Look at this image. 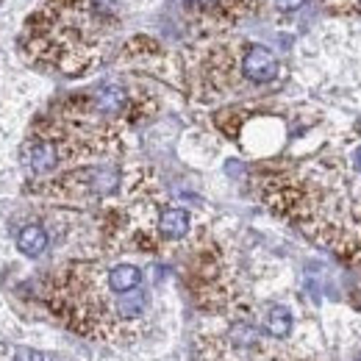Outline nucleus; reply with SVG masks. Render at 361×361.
I'll return each instance as SVG.
<instances>
[{"instance_id": "12", "label": "nucleus", "mask_w": 361, "mask_h": 361, "mask_svg": "<svg viewBox=\"0 0 361 361\" xmlns=\"http://www.w3.org/2000/svg\"><path fill=\"white\" fill-rule=\"evenodd\" d=\"M275 6H278V8H283V11H295V8H300V6H303V0H275Z\"/></svg>"}, {"instance_id": "6", "label": "nucleus", "mask_w": 361, "mask_h": 361, "mask_svg": "<svg viewBox=\"0 0 361 361\" xmlns=\"http://www.w3.org/2000/svg\"><path fill=\"white\" fill-rule=\"evenodd\" d=\"M159 231L164 239H183L189 233V214L183 209H164L159 217Z\"/></svg>"}, {"instance_id": "7", "label": "nucleus", "mask_w": 361, "mask_h": 361, "mask_svg": "<svg viewBox=\"0 0 361 361\" xmlns=\"http://www.w3.org/2000/svg\"><path fill=\"white\" fill-rule=\"evenodd\" d=\"M145 303H147V298H145L142 289L126 292V295H120V300H117V314L126 317V319H134V317H139L145 312Z\"/></svg>"}, {"instance_id": "4", "label": "nucleus", "mask_w": 361, "mask_h": 361, "mask_svg": "<svg viewBox=\"0 0 361 361\" xmlns=\"http://www.w3.org/2000/svg\"><path fill=\"white\" fill-rule=\"evenodd\" d=\"M106 283H109V289H111L114 295H126V292L139 289L142 272H139V267H134V264H117V267L109 270Z\"/></svg>"}, {"instance_id": "11", "label": "nucleus", "mask_w": 361, "mask_h": 361, "mask_svg": "<svg viewBox=\"0 0 361 361\" xmlns=\"http://www.w3.org/2000/svg\"><path fill=\"white\" fill-rule=\"evenodd\" d=\"M14 361H47V359L39 353V350H34V348H17Z\"/></svg>"}, {"instance_id": "5", "label": "nucleus", "mask_w": 361, "mask_h": 361, "mask_svg": "<svg viewBox=\"0 0 361 361\" xmlns=\"http://www.w3.org/2000/svg\"><path fill=\"white\" fill-rule=\"evenodd\" d=\"M17 247L23 256H42L47 250V231L42 226H25L20 233H17Z\"/></svg>"}, {"instance_id": "8", "label": "nucleus", "mask_w": 361, "mask_h": 361, "mask_svg": "<svg viewBox=\"0 0 361 361\" xmlns=\"http://www.w3.org/2000/svg\"><path fill=\"white\" fill-rule=\"evenodd\" d=\"M267 331L272 336H286L292 331V312L286 306H272L267 314Z\"/></svg>"}, {"instance_id": "2", "label": "nucleus", "mask_w": 361, "mask_h": 361, "mask_svg": "<svg viewBox=\"0 0 361 361\" xmlns=\"http://www.w3.org/2000/svg\"><path fill=\"white\" fill-rule=\"evenodd\" d=\"M23 161L31 173H50L59 164V150L53 142H31L23 153Z\"/></svg>"}, {"instance_id": "9", "label": "nucleus", "mask_w": 361, "mask_h": 361, "mask_svg": "<svg viewBox=\"0 0 361 361\" xmlns=\"http://www.w3.org/2000/svg\"><path fill=\"white\" fill-rule=\"evenodd\" d=\"M325 8L342 11V14H361V0H322Z\"/></svg>"}, {"instance_id": "3", "label": "nucleus", "mask_w": 361, "mask_h": 361, "mask_svg": "<svg viewBox=\"0 0 361 361\" xmlns=\"http://www.w3.org/2000/svg\"><path fill=\"white\" fill-rule=\"evenodd\" d=\"M92 103H94V109H97L100 114L114 117V114H120V111L126 109L128 97H126V90H123V87H117V84H103L100 90L94 92Z\"/></svg>"}, {"instance_id": "13", "label": "nucleus", "mask_w": 361, "mask_h": 361, "mask_svg": "<svg viewBox=\"0 0 361 361\" xmlns=\"http://www.w3.org/2000/svg\"><path fill=\"white\" fill-rule=\"evenodd\" d=\"M47 361H59V359H47Z\"/></svg>"}, {"instance_id": "1", "label": "nucleus", "mask_w": 361, "mask_h": 361, "mask_svg": "<svg viewBox=\"0 0 361 361\" xmlns=\"http://www.w3.org/2000/svg\"><path fill=\"white\" fill-rule=\"evenodd\" d=\"M278 59L270 47L264 45H250L247 53L242 56V75L253 84H270L278 78Z\"/></svg>"}, {"instance_id": "10", "label": "nucleus", "mask_w": 361, "mask_h": 361, "mask_svg": "<svg viewBox=\"0 0 361 361\" xmlns=\"http://www.w3.org/2000/svg\"><path fill=\"white\" fill-rule=\"evenodd\" d=\"M186 8L192 11H200V14H209V11H217L220 8V0H180Z\"/></svg>"}]
</instances>
